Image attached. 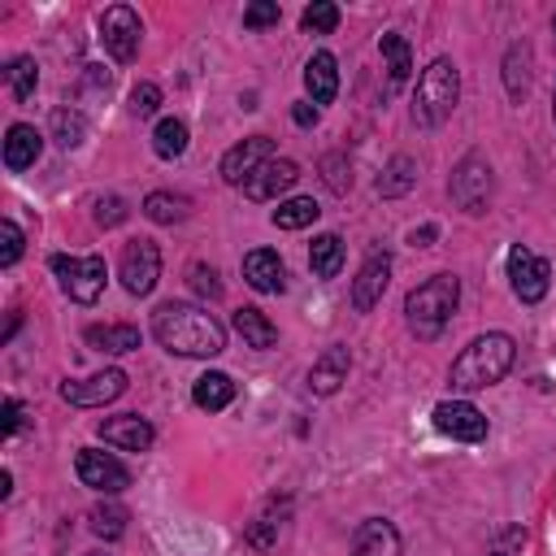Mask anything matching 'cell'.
<instances>
[{
    "mask_svg": "<svg viewBox=\"0 0 556 556\" xmlns=\"http://www.w3.org/2000/svg\"><path fill=\"white\" fill-rule=\"evenodd\" d=\"M152 334L165 352L174 356H217L226 348V326L200 308V304H182V300H165L152 313Z\"/></svg>",
    "mask_w": 556,
    "mask_h": 556,
    "instance_id": "6da1fadb",
    "label": "cell"
},
{
    "mask_svg": "<svg viewBox=\"0 0 556 556\" xmlns=\"http://www.w3.org/2000/svg\"><path fill=\"white\" fill-rule=\"evenodd\" d=\"M513 356H517L513 339H508L504 330H486V334H478V339L452 361L447 382H452L456 391H482V387H495V382L513 369Z\"/></svg>",
    "mask_w": 556,
    "mask_h": 556,
    "instance_id": "7a4b0ae2",
    "label": "cell"
},
{
    "mask_svg": "<svg viewBox=\"0 0 556 556\" xmlns=\"http://www.w3.org/2000/svg\"><path fill=\"white\" fill-rule=\"evenodd\" d=\"M456 304H460V282H456V274H434V278H426L421 287H413V291L404 295L408 330H413L417 339H426V343L439 339L443 326L452 321Z\"/></svg>",
    "mask_w": 556,
    "mask_h": 556,
    "instance_id": "3957f363",
    "label": "cell"
},
{
    "mask_svg": "<svg viewBox=\"0 0 556 556\" xmlns=\"http://www.w3.org/2000/svg\"><path fill=\"white\" fill-rule=\"evenodd\" d=\"M456 100H460V74H456V65L447 56H434L421 70L417 87H413V117L421 126H439V122L452 117Z\"/></svg>",
    "mask_w": 556,
    "mask_h": 556,
    "instance_id": "277c9868",
    "label": "cell"
},
{
    "mask_svg": "<svg viewBox=\"0 0 556 556\" xmlns=\"http://www.w3.org/2000/svg\"><path fill=\"white\" fill-rule=\"evenodd\" d=\"M52 274L61 278V291L70 295V300H78V304H96L100 300V291H104V256H65V252H56L52 261Z\"/></svg>",
    "mask_w": 556,
    "mask_h": 556,
    "instance_id": "5b68a950",
    "label": "cell"
},
{
    "mask_svg": "<svg viewBox=\"0 0 556 556\" xmlns=\"http://www.w3.org/2000/svg\"><path fill=\"white\" fill-rule=\"evenodd\" d=\"M447 191H452V200L465 208V213H486V204H491V165H486V156L482 152H469L456 169H452V182H447Z\"/></svg>",
    "mask_w": 556,
    "mask_h": 556,
    "instance_id": "8992f818",
    "label": "cell"
},
{
    "mask_svg": "<svg viewBox=\"0 0 556 556\" xmlns=\"http://www.w3.org/2000/svg\"><path fill=\"white\" fill-rule=\"evenodd\" d=\"M117 278L130 295H148L161 278V248L152 239H130L122 248V261H117Z\"/></svg>",
    "mask_w": 556,
    "mask_h": 556,
    "instance_id": "52a82bcc",
    "label": "cell"
},
{
    "mask_svg": "<svg viewBox=\"0 0 556 556\" xmlns=\"http://www.w3.org/2000/svg\"><path fill=\"white\" fill-rule=\"evenodd\" d=\"M508 282H513V295L521 304H539L547 295V282H552V265L543 256H534L530 248L513 243L508 252Z\"/></svg>",
    "mask_w": 556,
    "mask_h": 556,
    "instance_id": "ba28073f",
    "label": "cell"
},
{
    "mask_svg": "<svg viewBox=\"0 0 556 556\" xmlns=\"http://www.w3.org/2000/svg\"><path fill=\"white\" fill-rule=\"evenodd\" d=\"M74 469H78V482L91 486V491H104V495H117L130 486V469L113 456V452H96V447H83L74 456Z\"/></svg>",
    "mask_w": 556,
    "mask_h": 556,
    "instance_id": "9c48e42d",
    "label": "cell"
},
{
    "mask_svg": "<svg viewBox=\"0 0 556 556\" xmlns=\"http://www.w3.org/2000/svg\"><path fill=\"white\" fill-rule=\"evenodd\" d=\"M139 13L130 9V4H113V9H104V17H100V39H104V48H109V56L113 61H135L139 56Z\"/></svg>",
    "mask_w": 556,
    "mask_h": 556,
    "instance_id": "30bf717a",
    "label": "cell"
},
{
    "mask_svg": "<svg viewBox=\"0 0 556 556\" xmlns=\"http://www.w3.org/2000/svg\"><path fill=\"white\" fill-rule=\"evenodd\" d=\"M126 391V374L122 369H100L91 378H78V382H61V400L74 404V408H100L109 400H117Z\"/></svg>",
    "mask_w": 556,
    "mask_h": 556,
    "instance_id": "8fae6325",
    "label": "cell"
},
{
    "mask_svg": "<svg viewBox=\"0 0 556 556\" xmlns=\"http://www.w3.org/2000/svg\"><path fill=\"white\" fill-rule=\"evenodd\" d=\"M434 430L460 443H482L486 439V417L469 400H443L434 404Z\"/></svg>",
    "mask_w": 556,
    "mask_h": 556,
    "instance_id": "7c38bea8",
    "label": "cell"
},
{
    "mask_svg": "<svg viewBox=\"0 0 556 556\" xmlns=\"http://www.w3.org/2000/svg\"><path fill=\"white\" fill-rule=\"evenodd\" d=\"M269 156H274V139H269V135H252V139L235 143V148L222 156V178H226L230 187H243Z\"/></svg>",
    "mask_w": 556,
    "mask_h": 556,
    "instance_id": "4fadbf2b",
    "label": "cell"
},
{
    "mask_svg": "<svg viewBox=\"0 0 556 556\" xmlns=\"http://www.w3.org/2000/svg\"><path fill=\"white\" fill-rule=\"evenodd\" d=\"M96 434H100L109 447H117V452H148V447H152V439H156L152 421H143L139 413L104 417V421L96 426Z\"/></svg>",
    "mask_w": 556,
    "mask_h": 556,
    "instance_id": "5bb4252c",
    "label": "cell"
},
{
    "mask_svg": "<svg viewBox=\"0 0 556 556\" xmlns=\"http://www.w3.org/2000/svg\"><path fill=\"white\" fill-rule=\"evenodd\" d=\"M387 282H391V256H387V252H369L365 265H361L356 278H352V308H356V313H369V308L382 300Z\"/></svg>",
    "mask_w": 556,
    "mask_h": 556,
    "instance_id": "9a60e30c",
    "label": "cell"
},
{
    "mask_svg": "<svg viewBox=\"0 0 556 556\" xmlns=\"http://www.w3.org/2000/svg\"><path fill=\"white\" fill-rule=\"evenodd\" d=\"M243 282H248L252 291H261V295H278V291L287 287V265H282V256H278L274 248H252V252L243 256Z\"/></svg>",
    "mask_w": 556,
    "mask_h": 556,
    "instance_id": "2e32d148",
    "label": "cell"
},
{
    "mask_svg": "<svg viewBox=\"0 0 556 556\" xmlns=\"http://www.w3.org/2000/svg\"><path fill=\"white\" fill-rule=\"evenodd\" d=\"M295 178H300V165H295V161H287V156H269V161L243 182V195H248V200H278Z\"/></svg>",
    "mask_w": 556,
    "mask_h": 556,
    "instance_id": "e0dca14e",
    "label": "cell"
},
{
    "mask_svg": "<svg viewBox=\"0 0 556 556\" xmlns=\"http://www.w3.org/2000/svg\"><path fill=\"white\" fill-rule=\"evenodd\" d=\"M352 556H400V530L387 517H365L352 534Z\"/></svg>",
    "mask_w": 556,
    "mask_h": 556,
    "instance_id": "ac0fdd59",
    "label": "cell"
},
{
    "mask_svg": "<svg viewBox=\"0 0 556 556\" xmlns=\"http://www.w3.org/2000/svg\"><path fill=\"white\" fill-rule=\"evenodd\" d=\"M39 152H43V135L35 130V126H26V122H13L9 130H4V165L17 174V169H30L35 161H39Z\"/></svg>",
    "mask_w": 556,
    "mask_h": 556,
    "instance_id": "d6986e66",
    "label": "cell"
},
{
    "mask_svg": "<svg viewBox=\"0 0 556 556\" xmlns=\"http://www.w3.org/2000/svg\"><path fill=\"white\" fill-rule=\"evenodd\" d=\"M348 369H352L348 348H326V352L313 361V369H308V387H313L317 395H334V391L348 382Z\"/></svg>",
    "mask_w": 556,
    "mask_h": 556,
    "instance_id": "ffe728a7",
    "label": "cell"
},
{
    "mask_svg": "<svg viewBox=\"0 0 556 556\" xmlns=\"http://www.w3.org/2000/svg\"><path fill=\"white\" fill-rule=\"evenodd\" d=\"M304 87H308L313 104H330L339 91V61L330 52H313L304 65Z\"/></svg>",
    "mask_w": 556,
    "mask_h": 556,
    "instance_id": "44dd1931",
    "label": "cell"
},
{
    "mask_svg": "<svg viewBox=\"0 0 556 556\" xmlns=\"http://www.w3.org/2000/svg\"><path fill=\"white\" fill-rule=\"evenodd\" d=\"M87 348L96 352H109V356H122V352H135L139 348V326L130 321H104V326H87Z\"/></svg>",
    "mask_w": 556,
    "mask_h": 556,
    "instance_id": "7402d4cb",
    "label": "cell"
},
{
    "mask_svg": "<svg viewBox=\"0 0 556 556\" xmlns=\"http://www.w3.org/2000/svg\"><path fill=\"white\" fill-rule=\"evenodd\" d=\"M191 400H195V408H204V413H222V408L235 400V382H230V374H222V369L200 374L195 387H191Z\"/></svg>",
    "mask_w": 556,
    "mask_h": 556,
    "instance_id": "603a6c76",
    "label": "cell"
},
{
    "mask_svg": "<svg viewBox=\"0 0 556 556\" xmlns=\"http://www.w3.org/2000/svg\"><path fill=\"white\" fill-rule=\"evenodd\" d=\"M235 330L243 334V343L248 348H256V352H265V348H274L278 343V326L261 313V308H252V304H243L239 313H235Z\"/></svg>",
    "mask_w": 556,
    "mask_h": 556,
    "instance_id": "cb8c5ba5",
    "label": "cell"
},
{
    "mask_svg": "<svg viewBox=\"0 0 556 556\" xmlns=\"http://www.w3.org/2000/svg\"><path fill=\"white\" fill-rule=\"evenodd\" d=\"M378 48H382V56H387V78H391V87H404L408 74H413V48H408V39L395 35V30H387V35L378 39Z\"/></svg>",
    "mask_w": 556,
    "mask_h": 556,
    "instance_id": "d4e9b609",
    "label": "cell"
},
{
    "mask_svg": "<svg viewBox=\"0 0 556 556\" xmlns=\"http://www.w3.org/2000/svg\"><path fill=\"white\" fill-rule=\"evenodd\" d=\"M504 87L513 100H526L530 91V43H513L504 52Z\"/></svg>",
    "mask_w": 556,
    "mask_h": 556,
    "instance_id": "484cf974",
    "label": "cell"
},
{
    "mask_svg": "<svg viewBox=\"0 0 556 556\" xmlns=\"http://www.w3.org/2000/svg\"><path fill=\"white\" fill-rule=\"evenodd\" d=\"M152 152H156L161 161L182 156V152H187V122H182V117H161V122L152 126Z\"/></svg>",
    "mask_w": 556,
    "mask_h": 556,
    "instance_id": "4316f807",
    "label": "cell"
},
{
    "mask_svg": "<svg viewBox=\"0 0 556 556\" xmlns=\"http://www.w3.org/2000/svg\"><path fill=\"white\" fill-rule=\"evenodd\" d=\"M187 213H191V200H187V195H174V191H152V195L143 200V217L156 222V226H174V222H182Z\"/></svg>",
    "mask_w": 556,
    "mask_h": 556,
    "instance_id": "83f0119b",
    "label": "cell"
},
{
    "mask_svg": "<svg viewBox=\"0 0 556 556\" xmlns=\"http://www.w3.org/2000/svg\"><path fill=\"white\" fill-rule=\"evenodd\" d=\"M317 200L313 195H295V200H282L274 213H269V222L278 226V230H304V226H313L317 222Z\"/></svg>",
    "mask_w": 556,
    "mask_h": 556,
    "instance_id": "f1b7e54d",
    "label": "cell"
},
{
    "mask_svg": "<svg viewBox=\"0 0 556 556\" xmlns=\"http://www.w3.org/2000/svg\"><path fill=\"white\" fill-rule=\"evenodd\" d=\"M308 265L317 278H339L343 269V239L339 235H317L308 248Z\"/></svg>",
    "mask_w": 556,
    "mask_h": 556,
    "instance_id": "f546056e",
    "label": "cell"
},
{
    "mask_svg": "<svg viewBox=\"0 0 556 556\" xmlns=\"http://www.w3.org/2000/svg\"><path fill=\"white\" fill-rule=\"evenodd\" d=\"M4 83H9L13 100H30L35 87H39V65H35V56H13V61L4 65Z\"/></svg>",
    "mask_w": 556,
    "mask_h": 556,
    "instance_id": "4dcf8cb0",
    "label": "cell"
},
{
    "mask_svg": "<svg viewBox=\"0 0 556 556\" xmlns=\"http://www.w3.org/2000/svg\"><path fill=\"white\" fill-rule=\"evenodd\" d=\"M417 182V161L413 156H391V165L378 178V195H404Z\"/></svg>",
    "mask_w": 556,
    "mask_h": 556,
    "instance_id": "1f68e13d",
    "label": "cell"
},
{
    "mask_svg": "<svg viewBox=\"0 0 556 556\" xmlns=\"http://www.w3.org/2000/svg\"><path fill=\"white\" fill-rule=\"evenodd\" d=\"M91 530L100 539H122L126 534V508L122 504H96L91 508Z\"/></svg>",
    "mask_w": 556,
    "mask_h": 556,
    "instance_id": "d6a6232c",
    "label": "cell"
},
{
    "mask_svg": "<svg viewBox=\"0 0 556 556\" xmlns=\"http://www.w3.org/2000/svg\"><path fill=\"white\" fill-rule=\"evenodd\" d=\"M300 26H304V30H313V35H330V30L339 26V4H330V0L308 4V9L300 13Z\"/></svg>",
    "mask_w": 556,
    "mask_h": 556,
    "instance_id": "836d02e7",
    "label": "cell"
},
{
    "mask_svg": "<svg viewBox=\"0 0 556 556\" xmlns=\"http://www.w3.org/2000/svg\"><path fill=\"white\" fill-rule=\"evenodd\" d=\"M83 130H87V122L74 109H56L52 113V135H56L61 148H78L83 143Z\"/></svg>",
    "mask_w": 556,
    "mask_h": 556,
    "instance_id": "e575fe53",
    "label": "cell"
},
{
    "mask_svg": "<svg viewBox=\"0 0 556 556\" xmlns=\"http://www.w3.org/2000/svg\"><path fill=\"white\" fill-rule=\"evenodd\" d=\"M278 17H282V9H278L274 0H256V4H248V9H243V26H248V30L278 26Z\"/></svg>",
    "mask_w": 556,
    "mask_h": 556,
    "instance_id": "d590c367",
    "label": "cell"
},
{
    "mask_svg": "<svg viewBox=\"0 0 556 556\" xmlns=\"http://www.w3.org/2000/svg\"><path fill=\"white\" fill-rule=\"evenodd\" d=\"M161 109V87L156 83H139L135 91H130V113L135 117H152Z\"/></svg>",
    "mask_w": 556,
    "mask_h": 556,
    "instance_id": "8d00e7d4",
    "label": "cell"
},
{
    "mask_svg": "<svg viewBox=\"0 0 556 556\" xmlns=\"http://www.w3.org/2000/svg\"><path fill=\"white\" fill-rule=\"evenodd\" d=\"M0 235H4V248H0V265L9 269V265H17V256H22V243H26V239H22V226H17L13 217H4V222H0Z\"/></svg>",
    "mask_w": 556,
    "mask_h": 556,
    "instance_id": "74e56055",
    "label": "cell"
},
{
    "mask_svg": "<svg viewBox=\"0 0 556 556\" xmlns=\"http://www.w3.org/2000/svg\"><path fill=\"white\" fill-rule=\"evenodd\" d=\"M191 291L204 295V300H217V295H222L217 269H213V265H191Z\"/></svg>",
    "mask_w": 556,
    "mask_h": 556,
    "instance_id": "f35d334b",
    "label": "cell"
},
{
    "mask_svg": "<svg viewBox=\"0 0 556 556\" xmlns=\"http://www.w3.org/2000/svg\"><path fill=\"white\" fill-rule=\"evenodd\" d=\"M321 169H326V182H330V191H348V187H352V169L343 165V156H339V152H330V156L321 161Z\"/></svg>",
    "mask_w": 556,
    "mask_h": 556,
    "instance_id": "ab89813d",
    "label": "cell"
},
{
    "mask_svg": "<svg viewBox=\"0 0 556 556\" xmlns=\"http://www.w3.org/2000/svg\"><path fill=\"white\" fill-rule=\"evenodd\" d=\"M126 200L122 195H104V200H96V222L100 226H117V222H126Z\"/></svg>",
    "mask_w": 556,
    "mask_h": 556,
    "instance_id": "60d3db41",
    "label": "cell"
},
{
    "mask_svg": "<svg viewBox=\"0 0 556 556\" xmlns=\"http://www.w3.org/2000/svg\"><path fill=\"white\" fill-rule=\"evenodd\" d=\"M517 547H521V530H504V534L495 539L491 556H517Z\"/></svg>",
    "mask_w": 556,
    "mask_h": 556,
    "instance_id": "b9f144b4",
    "label": "cell"
},
{
    "mask_svg": "<svg viewBox=\"0 0 556 556\" xmlns=\"http://www.w3.org/2000/svg\"><path fill=\"white\" fill-rule=\"evenodd\" d=\"M291 122H295V126H304V130H308V126H317V104L300 100V104L291 109Z\"/></svg>",
    "mask_w": 556,
    "mask_h": 556,
    "instance_id": "7bdbcfd3",
    "label": "cell"
},
{
    "mask_svg": "<svg viewBox=\"0 0 556 556\" xmlns=\"http://www.w3.org/2000/svg\"><path fill=\"white\" fill-rule=\"evenodd\" d=\"M17 426H22V404L4 400V434H17Z\"/></svg>",
    "mask_w": 556,
    "mask_h": 556,
    "instance_id": "ee69618b",
    "label": "cell"
},
{
    "mask_svg": "<svg viewBox=\"0 0 556 556\" xmlns=\"http://www.w3.org/2000/svg\"><path fill=\"white\" fill-rule=\"evenodd\" d=\"M9 491H13V473H9V469H4V473H0V495H4V500H9Z\"/></svg>",
    "mask_w": 556,
    "mask_h": 556,
    "instance_id": "f6af8a7d",
    "label": "cell"
},
{
    "mask_svg": "<svg viewBox=\"0 0 556 556\" xmlns=\"http://www.w3.org/2000/svg\"><path fill=\"white\" fill-rule=\"evenodd\" d=\"M552 117H556V96H552Z\"/></svg>",
    "mask_w": 556,
    "mask_h": 556,
    "instance_id": "bcb514c9",
    "label": "cell"
},
{
    "mask_svg": "<svg viewBox=\"0 0 556 556\" xmlns=\"http://www.w3.org/2000/svg\"><path fill=\"white\" fill-rule=\"evenodd\" d=\"M552 30H556V17H552Z\"/></svg>",
    "mask_w": 556,
    "mask_h": 556,
    "instance_id": "7dc6e473",
    "label": "cell"
}]
</instances>
